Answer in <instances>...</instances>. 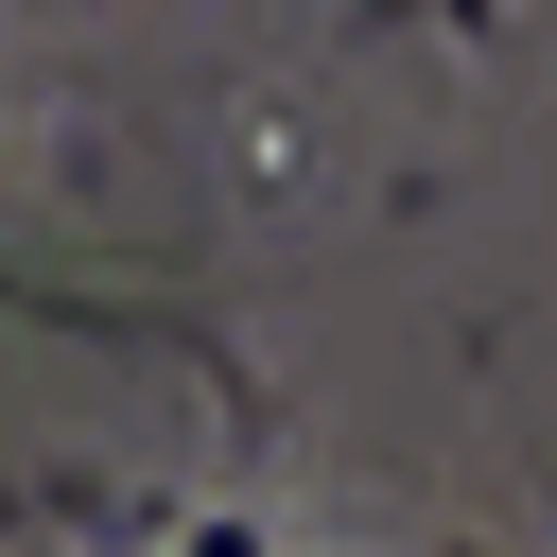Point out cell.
Returning a JSON list of instances; mask_svg holds the SVG:
<instances>
[{"mask_svg":"<svg viewBox=\"0 0 557 557\" xmlns=\"http://www.w3.org/2000/svg\"><path fill=\"white\" fill-rule=\"evenodd\" d=\"M191 557H261V540H244V522H209V540H191Z\"/></svg>","mask_w":557,"mask_h":557,"instance_id":"cell-1","label":"cell"}]
</instances>
